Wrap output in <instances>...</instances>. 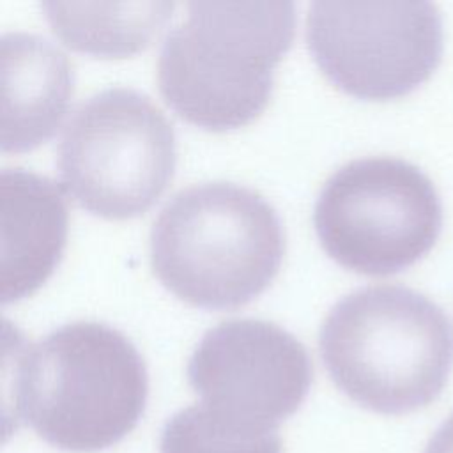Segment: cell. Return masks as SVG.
<instances>
[{"label": "cell", "instance_id": "1", "mask_svg": "<svg viewBox=\"0 0 453 453\" xmlns=\"http://www.w3.org/2000/svg\"><path fill=\"white\" fill-rule=\"evenodd\" d=\"M147 393L142 356L101 322L64 324L14 357V414L58 449L117 444L142 418Z\"/></svg>", "mask_w": 453, "mask_h": 453}, {"label": "cell", "instance_id": "2", "mask_svg": "<svg viewBox=\"0 0 453 453\" xmlns=\"http://www.w3.org/2000/svg\"><path fill=\"white\" fill-rule=\"evenodd\" d=\"M292 2H191L168 30L157 58V87L184 120L228 131L269 103L274 67L292 46Z\"/></svg>", "mask_w": 453, "mask_h": 453}, {"label": "cell", "instance_id": "3", "mask_svg": "<svg viewBox=\"0 0 453 453\" xmlns=\"http://www.w3.org/2000/svg\"><path fill=\"white\" fill-rule=\"evenodd\" d=\"M322 363L357 405L407 414L432 403L453 368V331L426 296L372 285L338 299L319 329Z\"/></svg>", "mask_w": 453, "mask_h": 453}, {"label": "cell", "instance_id": "4", "mask_svg": "<svg viewBox=\"0 0 453 453\" xmlns=\"http://www.w3.org/2000/svg\"><path fill=\"white\" fill-rule=\"evenodd\" d=\"M285 237L273 205L232 182L177 191L149 235L157 280L184 303L232 310L260 296L278 274Z\"/></svg>", "mask_w": 453, "mask_h": 453}, {"label": "cell", "instance_id": "5", "mask_svg": "<svg viewBox=\"0 0 453 453\" xmlns=\"http://www.w3.org/2000/svg\"><path fill=\"white\" fill-rule=\"evenodd\" d=\"M175 134L142 92L110 87L87 97L64 126L60 184L85 211L106 219L143 214L175 170Z\"/></svg>", "mask_w": 453, "mask_h": 453}, {"label": "cell", "instance_id": "6", "mask_svg": "<svg viewBox=\"0 0 453 453\" xmlns=\"http://www.w3.org/2000/svg\"><path fill=\"white\" fill-rule=\"evenodd\" d=\"M313 226L322 250L342 267L388 276L407 269L435 244L442 226L432 180L398 157H361L322 186Z\"/></svg>", "mask_w": 453, "mask_h": 453}, {"label": "cell", "instance_id": "7", "mask_svg": "<svg viewBox=\"0 0 453 453\" xmlns=\"http://www.w3.org/2000/svg\"><path fill=\"white\" fill-rule=\"evenodd\" d=\"M304 34L326 78L359 99L412 92L442 55V19L430 2H313Z\"/></svg>", "mask_w": 453, "mask_h": 453}, {"label": "cell", "instance_id": "8", "mask_svg": "<svg viewBox=\"0 0 453 453\" xmlns=\"http://www.w3.org/2000/svg\"><path fill=\"white\" fill-rule=\"evenodd\" d=\"M311 377L303 343L260 319H230L207 329L188 361V380L202 403L267 428L301 407Z\"/></svg>", "mask_w": 453, "mask_h": 453}, {"label": "cell", "instance_id": "9", "mask_svg": "<svg viewBox=\"0 0 453 453\" xmlns=\"http://www.w3.org/2000/svg\"><path fill=\"white\" fill-rule=\"evenodd\" d=\"M2 203V303L34 294L60 262L67 235L64 188L25 168H4Z\"/></svg>", "mask_w": 453, "mask_h": 453}, {"label": "cell", "instance_id": "10", "mask_svg": "<svg viewBox=\"0 0 453 453\" xmlns=\"http://www.w3.org/2000/svg\"><path fill=\"white\" fill-rule=\"evenodd\" d=\"M2 150H32L53 136L73 96V65L48 39L2 35Z\"/></svg>", "mask_w": 453, "mask_h": 453}, {"label": "cell", "instance_id": "11", "mask_svg": "<svg viewBox=\"0 0 453 453\" xmlns=\"http://www.w3.org/2000/svg\"><path fill=\"white\" fill-rule=\"evenodd\" d=\"M51 32L71 50L122 58L145 50L172 16V2H42Z\"/></svg>", "mask_w": 453, "mask_h": 453}, {"label": "cell", "instance_id": "12", "mask_svg": "<svg viewBox=\"0 0 453 453\" xmlns=\"http://www.w3.org/2000/svg\"><path fill=\"white\" fill-rule=\"evenodd\" d=\"M161 453H281L276 428L225 416L205 403L175 412L161 430Z\"/></svg>", "mask_w": 453, "mask_h": 453}, {"label": "cell", "instance_id": "13", "mask_svg": "<svg viewBox=\"0 0 453 453\" xmlns=\"http://www.w3.org/2000/svg\"><path fill=\"white\" fill-rule=\"evenodd\" d=\"M423 453H453V414L434 432Z\"/></svg>", "mask_w": 453, "mask_h": 453}]
</instances>
